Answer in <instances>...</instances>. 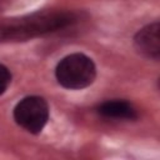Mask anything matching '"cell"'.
I'll use <instances>...</instances> for the list:
<instances>
[{"instance_id":"obj_4","label":"cell","mask_w":160,"mask_h":160,"mask_svg":"<svg viewBox=\"0 0 160 160\" xmlns=\"http://www.w3.org/2000/svg\"><path fill=\"white\" fill-rule=\"evenodd\" d=\"M159 22L155 21L152 24L146 25L134 38L135 49L144 56L158 60L160 55V36H159Z\"/></svg>"},{"instance_id":"obj_5","label":"cell","mask_w":160,"mask_h":160,"mask_svg":"<svg viewBox=\"0 0 160 160\" xmlns=\"http://www.w3.org/2000/svg\"><path fill=\"white\" fill-rule=\"evenodd\" d=\"M96 111L105 118H112V119H126V120H134L138 118V112L135 108L124 100H109L102 104H100L96 109Z\"/></svg>"},{"instance_id":"obj_1","label":"cell","mask_w":160,"mask_h":160,"mask_svg":"<svg viewBox=\"0 0 160 160\" xmlns=\"http://www.w3.org/2000/svg\"><path fill=\"white\" fill-rule=\"evenodd\" d=\"M78 21L70 11H41L0 20V41H21L54 32Z\"/></svg>"},{"instance_id":"obj_2","label":"cell","mask_w":160,"mask_h":160,"mask_svg":"<svg viewBox=\"0 0 160 160\" xmlns=\"http://www.w3.org/2000/svg\"><path fill=\"white\" fill-rule=\"evenodd\" d=\"M58 82L71 90L84 89L92 84L96 76L94 61L80 52L65 56L55 69Z\"/></svg>"},{"instance_id":"obj_3","label":"cell","mask_w":160,"mask_h":160,"mask_svg":"<svg viewBox=\"0 0 160 160\" xmlns=\"http://www.w3.org/2000/svg\"><path fill=\"white\" fill-rule=\"evenodd\" d=\"M14 119L19 126L31 134H39L48 122L49 106L40 96H28L20 100L14 109Z\"/></svg>"},{"instance_id":"obj_6","label":"cell","mask_w":160,"mask_h":160,"mask_svg":"<svg viewBox=\"0 0 160 160\" xmlns=\"http://www.w3.org/2000/svg\"><path fill=\"white\" fill-rule=\"evenodd\" d=\"M10 81H11V74H10L9 69L5 65L0 64V95H2L5 92Z\"/></svg>"}]
</instances>
